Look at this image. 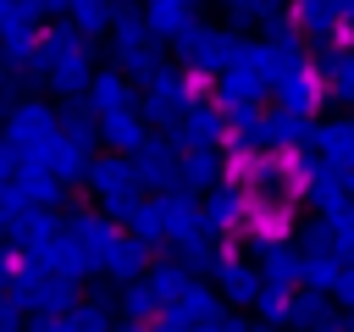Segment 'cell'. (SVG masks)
<instances>
[{"label": "cell", "mask_w": 354, "mask_h": 332, "mask_svg": "<svg viewBox=\"0 0 354 332\" xmlns=\"http://www.w3.org/2000/svg\"><path fill=\"white\" fill-rule=\"evenodd\" d=\"M100 44L88 33H77L72 22H44L39 33V61L28 72V83L55 89L61 100H88V83L100 77Z\"/></svg>", "instance_id": "6da1fadb"}, {"label": "cell", "mask_w": 354, "mask_h": 332, "mask_svg": "<svg viewBox=\"0 0 354 332\" xmlns=\"http://www.w3.org/2000/svg\"><path fill=\"white\" fill-rule=\"evenodd\" d=\"M6 144L17 149L22 166H50V155L66 144L61 105H50V100H17V111L6 116Z\"/></svg>", "instance_id": "7a4b0ae2"}, {"label": "cell", "mask_w": 354, "mask_h": 332, "mask_svg": "<svg viewBox=\"0 0 354 332\" xmlns=\"http://www.w3.org/2000/svg\"><path fill=\"white\" fill-rule=\"evenodd\" d=\"M238 44H243V39H238V28L199 22V28L177 44V66H183V72H194V77H210V83H216V77L238 61Z\"/></svg>", "instance_id": "3957f363"}, {"label": "cell", "mask_w": 354, "mask_h": 332, "mask_svg": "<svg viewBox=\"0 0 354 332\" xmlns=\"http://www.w3.org/2000/svg\"><path fill=\"white\" fill-rule=\"evenodd\" d=\"M271 94H277V105L293 111V116H321V105L332 100L326 72L315 66V55H293V61H282V77H277Z\"/></svg>", "instance_id": "277c9868"}, {"label": "cell", "mask_w": 354, "mask_h": 332, "mask_svg": "<svg viewBox=\"0 0 354 332\" xmlns=\"http://www.w3.org/2000/svg\"><path fill=\"white\" fill-rule=\"evenodd\" d=\"M288 17L299 22V33H304L310 50L343 44V39H348V17L337 11V0H288Z\"/></svg>", "instance_id": "5b68a950"}, {"label": "cell", "mask_w": 354, "mask_h": 332, "mask_svg": "<svg viewBox=\"0 0 354 332\" xmlns=\"http://www.w3.org/2000/svg\"><path fill=\"white\" fill-rule=\"evenodd\" d=\"M183 149H227V138H232V122H227V105H216V94L210 100H199L188 116H183V127L171 133Z\"/></svg>", "instance_id": "8992f818"}, {"label": "cell", "mask_w": 354, "mask_h": 332, "mask_svg": "<svg viewBox=\"0 0 354 332\" xmlns=\"http://www.w3.org/2000/svg\"><path fill=\"white\" fill-rule=\"evenodd\" d=\"M133 172H138V183L171 194V188H177V172H183V144H177L171 133H149V144L133 155Z\"/></svg>", "instance_id": "52a82bcc"}, {"label": "cell", "mask_w": 354, "mask_h": 332, "mask_svg": "<svg viewBox=\"0 0 354 332\" xmlns=\"http://www.w3.org/2000/svg\"><path fill=\"white\" fill-rule=\"evenodd\" d=\"M144 17H149V33L177 50L199 28V0H144Z\"/></svg>", "instance_id": "ba28073f"}, {"label": "cell", "mask_w": 354, "mask_h": 332, "mask_svg": "<svg viewBox=\"0 0 354 332\" xmlns=\"http://www.w3.org/2000/svg\"><path fill=\"white\" fill-rule=\"evenodd\" d=\"M88 111H94V116L138 111V83H133V77H122L116 66H100V77L88 83Z\"/></svg>", "instance_id": "9c48e42d"}, {"label": "cell", "mask_w": 354, "mask_h": 332, "mask_svg": "<svg viewBox=\"0 0 354 332\" xmlns=\"http://www.w3.org/2000/svg\"><path fill=\"white\" fill-rule=\"evenodd\" d=\"M88 188H94L105 205H116V199H138V172H133L127 155H100L94 172H88Z\"/></svg>", "instance_id": "30bf717a"}, {"label": "cell", "mask_w": 354, "mask_h": 332, "mask_svg": "<svg viewBox=\"0 0 354 332\" xmlns=\"http://www.w3.org/2000/svg\"><path fill=\"white\" fill-rule=\"evenodd\" d=\"M160 221H166V232H171L177 243H194V238L205 232V205H199L188 188H171V194H160Z\"/></svg>", "instance_id": "8fae6325"}, {"label": "cell", "mask_w": 354, "mask_h": 332, "mask_svg": "<svg viewBox=\"0 0 354 332\" xmlns=\"http://www.w3.org/2000/svg\"><path fill=\"white\" fill-rule=\"evenodd\" d=\"M249 194L238 188V183H221V188H210L205 194V227L210 232H221V227H249Z\"/></svg>", "instance_id": "7c38bea8"}, {"label": "cell", "mask_w": 354, "mask_h": 332, "mask_svg": "<svg viewBox=\"0 0 354 332\" xmlns=\"http://www.w3.org/2000/svg\"><path fill=\"white\" fill-rule=\"evenodd\" d=\"M315 138H321V122L315 116H293V111L271 105V149L293 155V149H315Z\"/></svg>", "instance_id": "4fadbf2b"}, {"label": "cell", "mask_w": 354, "mask_h": 332, "mask_svg": "<svg viewBox=\"0 0 354 332\" xmlns=\"http://www.w3.org/2000/svg\"><path fill=\"white\" fill-rule=\"evenodd\" d=\"M100 144H111V155H138L144 144H149V127H144V116L138 111H122V116H100Z\"/></svg>", "instance_id": "5bb4252c"}, {"label": "cell", "mask_w": 354, "mask_h": 332, "mask_svg": "<svg viewBox=\"0 0 354 332\" xmlns=\"http://www.w3.org/2000/svg\"><path fill=\"white\" fill-rule=\"evenodd\" d=\"M227 183V155L221 149H183V172H177V188H221Z\"/></svg>", "instance_id": "9a60e30c"}, {"label": "cell", "mask_w": 354, "mask_h": 332, "mask_svg": "<svg viewBox=\"0 0 354 332\" xmlns=\"http://www.w3.org/2000/svg\"><path fill=\"white\" fill-rule=\"evenodd\" d=\"M266 94H271V89H266V83H260L249 66H238V61H232V66L216 77V105H227V111H232V105H260Z\"/></svg>", "instance_id": "2e32d148"}, {"label": "cell", "mask_w": 354, "mask_h": 332, "mask_svg": "<svg viewBox=\"0 0 354 332\" xmlns=\"http://www.w3.org/2000/svg\"><path fill=\"white\" fill-rule=\"evenodd\" d=\"M315 155H321V160H332V166H354V111H348V116H332V122H321Z\"/></svg>", "instance_id": "e0dca14e"}, {"label": "cell", "mask_w": 354, "mask_h": 332, "mask_svg": "<svg viewBox=\"0 0 354 332\" xmlns=\"http://www.w3.org/2000/svg\"><path fill=\"white\" fill-rule=\"evenodd\" d=\"M111 44H116V50H133V44H160V39L149 33V17H144V6H133V0H116Z\"/></svg>", "instance_id": "ac0fdd59"}, {"label": "cell", "mask_w": 354, "mask_h": 332, "mask_svg": "<svg viewBox=\"0 0 354 332\" xmlns=\"http://www.w3.org/2000/svg\"><path fill=\"white\" fill-rule=\"evenodd\" d=\"M61 177L50 172V166H17V194L28 199V210H44V205H55L61 199Z\"/></svg>", "instance_id": "d6986e66"}, {"label": "cell", "mask_w": 354, "mask_h": 332, "mask_svg": "<svg viewBox=\"0 0 354 332\" xmlns=\"http://www.w3.org/2000/svg\"><path fill=\"white\" fill-rule=\"evenodd\" d=\"M39 17L28 0H0V44H39Z\"/></svg>", "instance_id": "ffe728a7"}, {"label": "cell", "mask_w": 354, "mask_h": 332, "mask_svg": "<svg viewBox=\"0 0 354 332\" xmlns=\"http://www.w3.org/2000/svg\"><path fill=\"white\" fill-rule=\"evenodd\" d=\"M72 238L88 249V260H111V255H116V243H122V238L111 232V221H105V216H77V221H72Z\"/></svg>", "instance_id": "44dd1931"}, {"label": "cell", "mask_w": 354, "mask_h": 332, "mask_svg": "<svg viewBox=\"0 0 354 332\" xmlns=\"http://www.w3.org/2000/svg\"><path fill=\"white\" fill-rule=\"evenodd\" d=\"M66 22H72L77 33H88V39L100 44V33H111V22H116V0H72Z\"/></svg>", "instance_id": "7402d4cb"}, {"label": "cell", "mask_w": 354, "mask_h": 332, "mask_svg": "<svg viewBox=\"0 0 354 332\" xmlns=\"http://www.w3.org/2000/svg\"><path fill=\"white\" fill-rule=\"evenodd\" d=\"M238 66H249L266 89H277V77H282V55H277L266 39H243V44H238Z\"/></svg>", "instance_id": "603a6c76"}, {"label": "cell", "mask_w": 354, "mask_h": 332, "mask_svg": "<svg viewBox=\"0 0 354 332\" xmlns=\"http://www.w3.org/2000/svg\"><path fill=\"white\" fill-rule=\"evenodd\" d=\"M266 44H271L282 61H293V55H310V44H304V33H299V22H293L288 11L266 22Z\"/></svg>", "instance_id": "cb8c5ba5"}, {"label": "cell", "mask_w": 354, "mask_h": 332, "mask_svg": "<svg viewBox=\"0 0 354 332\" xmlns=\"http://www.w3.org/2000/svg\"><path fill=\"white\" fill-rule=\"evenodd\" d=\"M249 232H254L260 243H277V238L288 232V205H266V199H254V205H249Z\"/></svg>", "instance_id": "d4e9b609"}, {"label": "cell", "mask_w": 354, "mask_h": 332, "mask_svg": "<svg viewBox=\"0 0 354 332\" xmlns=\"http://www.w3.org/2000/svg\"><path fill=\"white\" fill-rule=\"evenodd\" d=\"M50 172H55L61 183H83V177L94 172V160H88V149H77V144L66 138V144H61V149L50 155Z\"/></svg>", "instance_id": "484cf974"}, {"label": "cell", "mask_w": 354, "mask_h": 332, "mask_svg": "<svg viewBox=\"0 0 354 332\" xmlns=\"http://www.w3.org/2000/svg\"><path fill=\"white\" fill-rule=\"evenodd\" d=\"M105 266H111V271H116V277H133V271H138V266H144V243H138V238H133V243H127V238H122V243H116V255H111V260H105Z\"/></svg>", "instance_id": "4316f807"}, {"label": "cell", "mask_w": 354, "mask_h": 332, "mask_svg": "<svg viewBox=\"0 0 354 332\" xmlns=\"http://www.w3.org/2000/svg\"><path fill=\"white\" fill-rule=\"evenodd\" d=\"M50 260H55L61 271H83V266H88V249H83L77 238H61V243L50 249Z\"/></svg>", "instance_id": "83f0119b"}, {"label": "cell", "mask_w": 354, "mask_h": 332, "mask_svg": "<svg viewBox=\"0 0 354 332\" xmlns=\"http://www.w3.org/2000/svg\"><path fill=\"white\" fill-rule=\"evenodd\" d=\"M133 232H138V238H160V232H166V221H160V199L138 205V216H133Z\"/></svg>", "instance_id": "f1b7e54d"}, {"label": "cell", "mask_w": 354, "mask_h": 332, "mask_svg": "<svg viewBox=\"0 0 354 332\" xmlns=\"http://www.w3.org/2000/svg\"><path fill=\"white\" fill-rule=\"evenodd\" d=\"M260 255H266V271H271L277 282H288V277L299 271V266H293V255H288L282 243H260Z\"/></svg>", "instance_id": "f546056e"}, {"label": "cell", "mask_w": 354, "mask_h": 332, "mask_svg": "<svg viewBox=\"0 0 354 332\" xmlns=\"http://www.w3.org/2000/svg\"><path fill=\"white\" fill-rule=\"evenodd\" d=\"M227 293H232V299H260V282H254V271H243V266H227Z\"/></svg>", "instance_id": "4dcf8cb0"}, {"label": "cell", "mask_w": 354, "mask_h": 332, "mask_svg": "<svg viewBox=\"0 0 354 332\" xmlns=\"http://www.w3.org/2000/svg\"><path fill=\"white\" fill-rule=\"evenodd\" d=\"M11 111H17V77H11L6 66H0V122H6Z\"/></svg>", "instance_id": "1f68e13d"}, {"label": "cell", "mask_w": 354, "mask_h": 332, "mask_svg": "<svg viewBox=\"0 0 354 332\" xmlns=\"http://www.w3.org/2000/svg\"><path fill=\"white\" fill-rule=\"evenodd\" d=\"M332 238H337V249H343V255H354V221H348V216H337V221H332Z\"/></svg>", "instance_id": "d6a6232c"}, {"label": "cell", "mask_w": 354, "mask_h": 332, "mask_svg": "<svg viewBox=\"0 0 354 332\" xmlns=\"http://www.w3.org/2000/svg\"><path fill=\"white\" fill-rule=\"evenodd\" d=\"M155 288H160V293H183V271H177V266H160Z\"/></svg>", "instance_id": "836d02e7"}, {"label": "cell", "mask_w": 354, "mask_h": 332, "mask_svg": "<svg viewBox=\"0 0 354 332\" xmlns=\"http://www.w3.org/2000/svg\"><path fill=\"white\" fill-rule=\"evenodd\" d=\"M17 166H22V160H17V149L0 138V188H6V177H17Z\"/></svg>", "instance_id": "e575fe53"}, {"label": "cell", "mask_w": 354, "mask_h": 332, "mask_svg": "<svg viewBox=\"0 0 354 332\" xmlns=\"http://www.w3.org/2000/svg\"><path fill=\"white\" fill-rule=\"evenodd\" d=\"M149 304H155V299H149V293H144V288H133V293H127V310H133V315H144V310H149Z\"/></svg>", "instance_id": "d590c367"}, {"label": "cell", "mask_w": 354, "mask_h": 332, "mask_svg": "<svg viewBox=\"0 0 354 332\" xmlns=\"http://www.w3.org/2000/svg\"><path fill=\"white\" fill-rule=\"evenodd\" d=\"M210 304H216V299H210V293H199V288H194V293H188V310H194V315H210Z\"/></svg>", "instance_id": "8d00e7d4"}, {"label": "cell", "mask_w": 354, "mask_h": 332, "mask_svg": "<svg viewBox=\"0 0 354 332\" xmlns=\"http://www.w3.org/2000/svg\"><path fill=\"white\" fill-rule=\"evenodd\" d=\"M260 310H266V315H282V293H277V288H271V293H260Z\"/></svg>", "instance_id": "74e56055"}, {"label": "cell", "mask_w": 354, "mask_h": 332, "mask_svg": "<svg viewBox=\"0 0 354 332\" xmlns=\"http://www.w3.org/2000/svg\"><path fill=\"white\" fill-rule=\"evenodd\" d=\"M337 11H343V17H348V22H354V0H337Z\"/></svg>", "instance_id": "f35d334b"}, {"label": "cell", "mask_w": 354, "mask_h": 332, "mask_svg": "<svg viewBox=\"0 0 354 332\" xmlns=\"http://www.w3.org/2000/svg\"><path fill=\"white\" fill-rule=\"evenodd\" d=\"M337 288H343V293H348V299H354V277H343V282H337Z\"/></svg>", "instance_id": "ab89813d"}, {"label": "cell", "mask_w": 354, "mask_h": 332, "mask_svg": "<svg viewBox=\"0 0 354 332\" xmlns=\"http://www.w3.org/2000/svg\"><path fill=\"white\" fill-rule=\"evenodd\" d=\"M343 44H348V50H354V28H348V39H343Z\"/></svg>", "instance_id": "60d3db41"}, {"label": "cell", "mask_w": 354, "mask_h": 332, "mask_svg": "<svg viewBox=\"0 0 354 332\" xmlns=\"http://www.w3.org/2000/svg\"><path fill=\"white\" fill-rule=\"evenodd\" d=\"M348 194H354V172H348Z\"/></svg>", "instance_id": "b9f144b4"}, {"label": "cell", "mask_w": 354, "mask_h": 332, "mask_svg": "<svg viewBox=\"0 0 354 332\" xmlns=\"http://www.w3.org/2000/svg\"><path fill=\"white\" fill-rule=\"evenodd\" d=\"M221 6H238V0H221Z\"/></svg>", "instance_id": "7bdbcfd3"}, {"label": "cell", "mask_w": 354, "mask_h": 332, "mask_svg": "<svg viewBox=\"0 0 354 332\" xmlns=\"http://www.w3.org/2000/svg\"><path fill=\"white\" fill-rule=\"evenodd\" d=\"M0 66H6V61H0Z\"/></svg>", "instance_id": "ee69618b"}]
</instances>
